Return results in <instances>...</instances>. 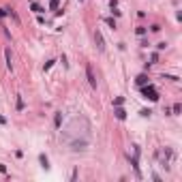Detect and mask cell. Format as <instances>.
Segmentation results:
<instances>
[{
  "instance_id": "8992f818",
  "label": "cell",
  "mask_w": 182,
  "mask_h": 182,
  "mask_svg": "<svg viewBox=\"0 0 182 182\" xmlns=\"http://www.w3.org/2000/svg\"><path fill=\"white\" fill-rule=\"evenodd\" d=\"M39 163H41V167H49V161H47V156H45V154H39Z\"/></svg>"
},
{
  "instance_id": "8fae6325",
  "label": "cell",
  "mask_w": 182,
  "mask_h": 182,
  "mask_svg": "<svg viewBox=\"0 0 182 182\" xmlns=\"http://www.w3.org/2000/svg\"><path fill=\"white\" fill-rule=\"evenodd\" d=\"M30 9L34 11V13H41V11H43V7H41V4H37V2H32V4H30Z\"/></svg>"
},
{
  "instance_id": "5bb4252c",
  "label": "cell",
  "mask_w": 182,
  "mask_h": 182,
  "mask_svg": "<svg viewBox=\"0 0 182 182\" xmlns=\"http://www.w3.org/2000/svg\"><path fill=\"white\" fill-rule=\"evenodd\" d=\"M165 47H167V43H165V41H161V43H156V49H159V52H161V49H165Z\"/></svg>"
},
{
  "instance_id": "3957f363",
  "label": "cell",
  "mask_w": 182,
  "mask_h": 182,
  "mask_svg": "<svg viewBox=\"0 0 182 182\" xmlns=\"http://www.w3.org/2000/svg\"><path fill=\"white\" fill-rule=\"evenodd\" d=\"M94 43H97V47H99V52H105V43H103V37H101V32H94Z\"/></svg>"
},
{
  "instance_id": "44dd1931",
  "label": "cell",
  "mask_w": 182,
  "mask_h": 182,
  "mask_svg": "<svg viewBox=\"0 0 182 182\" xmlns=\"http://www.w3.org/2000/svg\"><path fill=\"white\" fill-rule=\"evenodd\" d=\"M0 124H2V126L7 124V118H4V116H0Z\"/></svg>"
},
{
  "instance_id": "2e32d148",
  "label": "cell",
  "mask_w": 182,
  "mask_h": 182,
  "mask_svg": "<svg viewBox=\"0 0 182 182\" xmlns=\"http://www.w3.org/2000/svg\"><path fill=\"white\" fill-rule=\"evenodd\" d=\"M139 114H141V116H144V118H148V116H150L152 112H150V109H141V112H139Z\"/></svg>"
},
{
  "instance_id": "7a4b0ae2",
  "label": "cell",
  "mask_w": 182,
  "mask_h": 182,
  "mask_svg": "<svg viewBox=\"0 0 182 182\" xmlns=\"http://www.w3.org/2000/svg\"><path fill=\"white\" fill-rule=\"evenodd\" d=\"M86 77H88V84H90L92 88H97V77H94V73H92V67H90V64L86 67Z\"/></svg>"
},
{
  "instance_id": "52a82bcc",
  "label": "cell",
  "mask_w": 182,
  "mask_h": 182,
  "mask_svg": "<svg viewBox=\"0 0 182 182\" xmlns=\"http://www.w3.org/2000/svg\"><path fill=\"white\" fill-rule=\"evenodd\" d=\"M4 56H7V69H13V62H11V49H4Z\"/></svg>"
},
{
  "instance_id": "9c48e42d",
  "label": "cell",
  "mask_w": 182,
  "mask_h": 182,
  "mask_svg": "<svg viewBox=\"0 0 182 182\" xmlns=\"http://www.w3.org/2000/svg\"><path fill=\"white\" fill-rule=\"evenodd\" d=\"M105 24H107L112 30H116V19H114V17H107V19H105Z\"/></svg>"
},
{
  "instance_id": "5b68a950",
  "label": "cell",
  "mask_w": 182,
  "mask_h": 182,
  "mask_svg": "<svg viewBox=\"0 0 182 182\" xmlns=\"http://www.w3.org/2000/svg\"><path fill=\"white\" fill-rule=\"evenodd\" d=\"M116 118H118V120H124V118H126V112L122 109V105L116 107Z\"/></svg>"
},
{
  "instance_id": "ba28073f",
  "label": "cell",
  "mask_w": 182,
  "mask_h": 182,
  "mask_svg": "<svg viewBox=\"0 0 182 182\" xmlns=\"http://www.w3.org/2000/svg\"><path fill=\"white\" fill-rule=\"evenodd\" d=\"M54 122H56V129H60V124H62V112L56 114V120H54Z\"/></svg>"
},
{
  "instance_id": "9a60e30c",
  "label": "cell",
  "mask_w": 182,
  "mask_h": 182,
  "mask_svg": "<svg viewBox=\"0 0 182 182\" xmlns=\"http://www.w3.org/2000/svg\"><path fill=\"white\" fill-rule=\"evenodd\" d=\"M17 109H24V99L17 97Z\"/></svg>"
},
{
  "instance_id": "d6986e66",
  "label": "cell",
  "mask_w": 182,
  "mask_h": 182,
  "mask_svg": "<svg viewBox=\"0 0 182 182\" xmlns=\"http://www.w3.org/2000/svg\"><path fill=\"white\" fill-rule=\"evenodd\" d=\"M180 109H182V105H180V103H176V105H174V114H180Z\"/></svg>"
},
{
  "instance_id": "ffe728a7",
  "label": "cell",
  "mask_w": 182,
  "mask_h": 182,
  "mask_svg": "<svg viewBox=\"0 0 182 182\" xmlns=\"http://www.w3.org/2000/svg\"><path fill=\"white\" fill-rule=\"evenodd\" d=\"M4 15H9V9H0V19H2Z\"/></svg>"
},
{
  "instance_id": "ac0fdd59",
  "label": "cell",
  "mask_w": 182,
  "mask_h": 182,
  "mask_svg": "<svg viewBox=\"0 0 182 182\" xmlns=\"http://www.w3.org/2000/svg\"><path fill=\"white\" fill-rule=\"evenodd\" d=\"M156 60H159V54H152V56H150V64H154Z\"/></svg>"
},
{
  "instance_id": "e0dca14e",
  "label": "cell",
  "mask_w": 182,
  "mask_h": 182,
  "mask_svg": "<svg viewBox=\"0 0 182 182\" xmlns=\"http://www.w3.org/2000/svg\"><path fill=\"white\" fill-rule=\"evenodd\" d=\"M52 64H54V60H49V62H45V67H43V71H49V69H52Z\"/></svg>"
},
{
  "instance_id": "7c38bea8",
  "label": "cell",
  "mask_w": 182,
  "mask_h": 182,
  "mask_svg": "<svg viewBox=\"0 0 182 182\" xmlns=\"http://www.w3.org/2000/svg\"><path fill=\"white\" fill-rule=\"evenodd\" d=\"M122 103H124V97H118V99H114V107L122 105Z\"/></svg>"
},
{
  "instance_id": "277c9868",
  "label": "cell",
  "mask_w": 182,
  "mask_h": 182,
  "mask_svg": "<svg viewBox=\"0 0 182 182\" xmlns=\"http://www.w3.org/2000/svg\"><path fill=\"white\" fill-rule=\"evenodd\" d=\"M135 84L139 86V88H141V86H146V84H148V75H146V73H141V75L135 79Z\"/></svg>"
},
{
  "instance_id": "4fadbf2b",
  "label": "cell",
  "mask_w": 182,
  "mask_h": 182,
  "mask_svg": "<svg viewBox=\"0 0 182 182\" xmlns=\"http://www.w3.org/2000/svg\"><path fill=\"white\" fill-rule=\"evenodd\" d=\"M135 32H137V34H139V37H144V34H146V28H144V26H139V28H137Z\"/></svg>"
},
{
  "instance_id": "6da1fadb",
  "label": "cell",
  "mask_w": 182,
  "mask_h": 182,
  "mask_svg": "<svg viewBox=\"0 0 182 182\" xmlns=\"http://www.w3.org/2000/svg\"><path fill=\"white\" fill-rule=\"evenodd\" d=\"M141 94H144L146 99H150V101H159V92H156V88H154L150 81H148L146 86H141Z\"/></svg>"
},
{
  "instance_id": "7402d4cb",
  "label": "cell",
  "mask_w": 182,
  "mask_h": 182,
  "mask_svg": "<svg viewBox=\"0 0 182 182\" xmlns=\"http://www.w3.org/2000/svg\"><path fill=\"white\" fill-rule=\"evenodd\" d=\"M79 2H81V0H79Z\"/></svg>"
},
{
  "instance_id": "30bf717a",
  "label": "cell",
  "mask_w": 182,
  "mask_h": 182,
  "mask_svg": "<svg viewBox=\"0 0 182 182\" xmlns=\"http://www.w3.org/2000/svg\"><path fill=\"white\" fill-rule=\"evenodd\" d=\"M58 4H60V0H49V9L52 11H58Z\"/></svg>"
}]
</instances>
